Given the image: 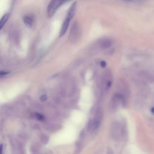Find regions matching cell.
<instances>
[{
  "instance_id": "30bf717a",
  "label": "cell",
  "mask_w": 154,
  "mask_h": 154,
  "mask_svg": "<svg viewBox=\"0 0 154 154\" xmlns=\"http://www.w3.org/2000/svg\"><path fill=\"white\" fill-rule=\"evenodd\" d=\"M8 72H1V73H0V75H1V76H4V75H6L7 74H8Z\"/></svg>"
},
{
  "instance_id": "3957f363",
  "label": "cell",
  "mask_w": 154,
  "mask_h": 154,
  "mask_svg": "<svg viewBox=\"0 0 154 154\" xmlns=\"http://www.w3.org/2000/svg\"><path fill=\"white\" fill-rule=\"evenodd\" d=\"M79 29L77 26V24L75 23L73 26L71 28L70 34H69V39L71 42L76 41L77 40V37L79 36Z\"/></svg>"
},
{
  "instance_id": "52a82bcc",
  "label": "cell",
  "mask_w": 154,
  "mask_h": 154,
  "mask_svg": "<svg viewBox=\"0 0 154 154\" xmlns=\"http://www.w3.org/2000/svg\"><path fill=\"white\" fill-rule=\"evenodd\" d=\"M40 100H41L42 101H45V100L47 99V96H46V94H43V95H42V96H40Z\"/></svg>"
},
{
  "instance_id": "8fae6325",
  "label": "cell",
  "mask_w": 154,
  "mask_h": 154,
  "mask_svg": "<svg viewBox=\"0 0 154 154\" xmlns=\"http://www.w3.org/2000/svg\"><path fill=\"white\" fill-rule=\"evenodd\" d=\"M151 112H152V114L154 116V106H153V108H152V109H151Z\"/></svg>"
},
{
  "instance_id": "9c48e42d",
  "label": "cell",
  "mask_w": 154,
  "mask_h": 154,
  "mask_svg": "<svg viewBox=\"0 0 154 154\" xmlns=\"http://www.w3.org/2000/svg\"><path fill=\"white\" fill-rule=\"evenodd\" d=\"M100 64H101V66L102 67H105L106 66V63L104 61H101V63H100Z\"/></svg>"
},
{
  "instance_id": "7a4b0ae2",
  "label": "cell",
  "mask_w": 154,
  "mask_h": 154,
  "mask_svg": "<svg viewBox=\"0 0 154 154\" xmlns=\"http://www.w3.org/2000/svg\"><path fill=\"white\" fill-rule=\"evenodd\" d=\"M70 0H52L48 6L47 14L49 17H51L56 12L57 10L64 3Z\"/></svg>"
},
{
  "instance_id": "ba28073f",
  "label": "cell",
  "mask_w": 154,
  "mask_h": 154,
  "mask_svg": "<svg viewBox=\"0 0 154 154\" xmlns=\"http://www.w3.org/2000/svg\"><path fill=\"white\" fill-rule=\"evenodd\" d=\"M35 117H36V118H37V119L40 120H42L43 119V116L42 115H41V114H36Z\"/></svg>"
},
{
  "instance_id": "7c38bea8",
  "label": "cell",
  "mask_w": 154,
  "mask_h": 154,
  "mask_svg": "<svg viewBox=\"0 0 154 154\" xmlns=\"http://www.w3.org/2000/svg\"><path fill=\"white\" fill-rule=\"evenodd\" d=\"M127 1H129V0H127Z\"/></svg>"
},
{
  "instance_id": "5b68a950",
  "label": "cell",
  "mask_w": 154,
  "mask_h": 154,
  "mask_svg": "<svg viewBox=\"0 0 154 154\" xmlns=\"http://www.w3.org/2000/svg\"><path fill=\"white\" fill-rule=\"evenodd\" d=\"M23 20L24 23L28 26V27H31L33 23V20L31 17L29 16H25L23 18Z\"/></svg>"
},
{
  "instance_id": "277c9868",
  "label": "cell",
  "mask_w": 154,
  "mask_h": 154,
  "mask_svg": "<svg viewBox=\"0 0 154 154\" xmlns=\"http://www.w3.org/2000/svg\"><path fill=\"white\" fill-rule=\"evenodd\" d=\"M112 44V41L110 39L105 38L104 40H102L100 43L99 46L102 49H107L108 48L110 47Z\"/></svg>"
},
{
  "instance_id": "6da1fadb",
  "label": "cell",
  "mask_w": 154,
  "mask_h": 154,
  "mask_svg": "<svg viewBox=\"0 0 154 154\" xmlns=\"http://www.w3.org/2000/svg\"><path fill=\"white\" fill-rule=\"evenodd\" d=\"M76 2H74L69 8L67 15L66 16V18L61 25L60 31V37H61L65 34V33L67 31V28L69 26L70 21L73 17L75 13V10H76Z\"/></svg>"
},
{
  "instance_id": "8992f818",
  "label": "cell",
  "mask_w": 154,
  "mask_h": 154,
  "mask_svg": "<svg viewBox=\"0 0 154 154\" xmlns=\"http://www.w3.org/2000/svg\"><path fill=\"white\" fill-rule=\"evenodd\" d=\"M8 17H9V14H8V13L4 14L2 16V17L1 19V22H0V28L1 29L2 28V27L4 26L5 23H6L7 20L8 19Z\"/></svg>"
}]
</instances>
